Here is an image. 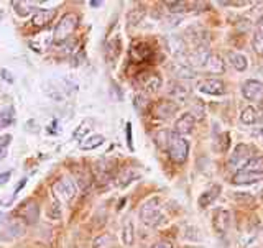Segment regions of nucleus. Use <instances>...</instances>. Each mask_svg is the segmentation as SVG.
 Returning a JSON list of instances; mask_svg holds the SVG:
<instances>
[{
    "label": "nucleus",
    "mask_w": 263,
    "mask_h": 248,
    "mask_svg": "<svg viewBox=\"0 0 263 248\" xmlns=\"http://www.w3.org/2000/svg\"><path fill=\"white\" fill-rule=\"evenodd\" d=\"M56 15L54 8H43V10H38L31 18L33 27H46L48 23H51Z\"/></svg>",
    "instance_id": "f3484780"
},
{
    "label": "nucleus",
    "mask_w": 263,
    "mask_h": 248,
    "mask_svg": "<svg viewBox=\"0 0 263 248\" xmlns=\"http://www.w3.org/2000/svg\"><path fill=\"white\" fill-rule=\"evenodd\" d=\"M194 125H196L194 115L186 112V113H183V115H181V117L175 122V133L179 135V137L189 135V133H193Z\"/></svg>",
    "instance_id": "4468645a"
},
{
    "label": "nucleus",
    "mask_w": 263,
    "mask_h": 248,
    "mask_svg": "<svg viewBox=\"0 0 263 248\" xmlns=\"http://www.w3.org/2000/svg\"><path fill=\"white\" fill-rule=\"evenodd\" d=\"M252 48L258 56H263V35H260L258 31H255V35L252 38Z\"/></svg>",
    "instance_id": "cd10ccee"
},
{
    "label": "nucleus",
    "mask_w": 263,
    "mask_h": 248,
    "mask_svg": "<svg viewBox=\"0 0 263 248\" xmlns=\"http://www.w3.org/2000/svg\"><path fill=\"white\" fill-rule=\"evenodd\" d=\"M229 61H230V64H232V68L237 69L238 72H243V71H247V68H249V60H247V56L242 53L230 51Z\"/></svg>",
    "instance_id": "4be33fe9"
},
{
    "label": "nucleus",
    "mask_w": 263,
    "mask_h": 248,
    "mask_svg": "<svg viewBox=\"0 0 263 248\" xmlns=\"http://www.w3.org/2000/svg\"><path fill=\"white\" fill-rule=\"evenodd\" d=\"M53 41H54L53 33L41 31V33H38V35H35L30 40V46L35 49V51H38V53H45V51H48V49H49V46H51Z\"/></svg>",
    "instance_id": "2eb2a0df"
},
{
    "label": "nucleus",
    "mask_w": 263,
    "mask_h": 248,
    "mask_svg": "<svg viewBox=\"0 0 263 248\" xmlns=\"http://www.w3.org/2000/svg\"><path fill=\"white\" fill-rule=\"evenodd\" d=\"M8 179H10V171H7V173H4V175H0V184L8 183Z\"/></svg>",
    "instance_id": "f704fd0d"
},
{
    "label": "nucleus",
    "mask_w": 263,
    "mask_h": 248,
    "mask_svg": "<svg viewBox=\"0 0 263 248\" xmlns=\"http://www.w3.org/2000/svg\"><path fill=\"white\" fill-rule=\"evenodd\" d=\"M263 94V84L257 79H247L242 84V96L247 101H257Z\"/></svg>",
    "instance_id": "ddd939ff"
},
{
    "label": "nucleus",
    "mask_w": 263,
    "mask_h": 248,
    "mask_svg": "<svg viewBox=\"0 0 263 248\" xmlns=\"http://www.w3.org/2000/svg\"><path fill=\"white\" fill-rule=\"evenodd\" d=\"M166 48L170 54L175 58L176 61H183V63H187V45L184 38H181L178 35H171L166 38Z\"/></svg>",
    "instance_id": "423d86ee"
},
{
    "label": "nucleus",
    "mask_w": 263,
    "mask_h": 248,
    "mask_svg": "<svg viewBox=\"0 0 263 248\" xmlns=\"http://www.w3.org/2000/svg\"><path fill=\"white\" fill-rule=\"evenodd\" d=\"M0 248H2V246H0Z\"/></svg>",
    "instance_id": "e433bc0d"
},
{
    "label": "nucleus",
    "mask_w": 263,
    "mask_h": 248,
    "mask_svg": "<svg viewBox=\"0 0 263 248\" xmlns=\"http://www.w3.org/2000/svg\"><path fill=\"white\" fill-rule=\"evenodd\" d=\"M253 156H255V153L249 145H237L227 161V168L230 171H234V175H235V173L242 171L247 164H249V161L253 158Z\"/></svg>",
    "instance_id": "7ed1b4c3"
},
{
    "label": "nucleus",
    "mask_w": 263,
    "mask_h": 248,
    "mask_svg": "<svg viewBox=\"0 0 263 248\" xmlns=\"http://www.w3.org/2000/svg\"><path fill=\"white\" fill-rule=\"evenodd\" d=\"M178 112V104L173 101H160L155 105V115L160 119H170Z\"/></svg>",
    "instance_id": "dca6fc26"
},
{
    "label": "nucleus",
    "mask_w": 263,
    "mask_h": 248,
    "mask_svg": "<svg viewBox=\"0 0 263 248\" xmlns=\"http://www.w3.org/2000/svg\"><path fill=\"white\" fill-rule=\"evenodd\" d=\"M78 23H79V18H78L76 13L69 12V13L63 15L61 20L58 22L54 31H53V36H54L56 43H63L64 40H68L74 33V30L78 28Z\"/></svg>",
    "instance_id": "f03ea898"
},
{
    "label": "nucleus",
    "mask_w": 263,
    "mask_h": 248,
    "mask_svg": "<svg viewBox=\"0 0 263 248\" xmlns=\"http://www.w3.org/2000/svg\"><path fill=\"white\" fill-rule=\"evenodd\" d=\"M140 84H142L143 90H146V92H156V90L161 87V78L155 72L142 74V78H140Z\"/></svg>",
    "instance_id": "a211bd4d"
},
{
    "label": "nucleus",
    "mask_w": 263,
    "mask_h": 248,
    "mask_svg": "<svg viewBox=\"0 0 263 248\" xmlns=\"http://www.w3.org/2000/svg\"><path fill=\"white\" fill-rule=\"evenodd\" d=\"M152 248H173V245L170 242H158V243H155Z\"/></svg>",
    "instance_id": "72a5a7b5"
},
{
    "label": "nucleus",
    "mask_w": 263,
    "mask_h": 248,
    "mask_svg": "<svg viewBox=\"0 0 263 248\" xmlns=\"http://www.w3.org/2000/svg\"><path fill=\"white\" fill-rule=\"evenodd\" d=\"M257 31L260 33V35H263V15L258 18V22H257Z\"/></svg>",
    "instance_id": "c9c22d12"
},
{
    "label": "nucleus",
    "mask_w": 263,
    "mask_h": 248,
    "mask_svg": "<svg viewBox=\"0 0 263 248\" xmlns=\"http://www.w3.org/2000/svg\"><path fill=\"white\" fill-rule=\"evenodd\" d=\"M15 214H16V217L25 220L27 224H35V222L38 220V216H40V207L33 199H28L20 205L18 211H16Z\"/></svg>",
    "instance_id": "0eeeda50"
},
{
    "label": "nucleus",
    "mask_w": 263,
    "mask_h": 248,
    "mask_svg": "<svg viewBox=\"0 0 263 248\" xmlns=\"http://www.w3.org/2000/svg\"><path fill=\"white\" fill-rule=\"evenodd\" d=\"M140 220L148 227H160L166 222V217H164V212H163L158 197L148 199L142 207H140Z\"/></svg>",
    "instance_id": "f257e3e1"
},
{
    "label": "nucleus",
    "mask_w": 263,
    "mask_h": 248,
    "mask_svg": "<svg viewBox=\"0 0 263 248\" xmlns=\"http://www.w3.org/2000/svg\"><path fill=\"white\" fill-rule=\"evenodd\" d=\"M114 246H115V237L112 234H101L92 242V248H114Z\"/></svg>",
    "instance_id": "a878e982"
},
{
    "label": "nucleus",
    "mask_w": 263,
    "mask_h": 248,
    "mask_svg": "<svg viewBox=\"0 0 263 248\" xmlns=\"http://www.w3.org/2000/svg\"><path fill=\"white\" fill-rule=\"evenodd\" d=\"M104 142H105V138L101 133H92V135H89V137L81 140L79 148H81V150H84V151H90V150H96V148L104 145Z\"/></svg>",
    "instance_id": "412c9836"
},
{
    "label": "nucleus",
    "mask_w": 263,
    "mask_h": 248,
    "mask_svg": "<svg viewBox=\"0 0 263 248\" xmlns=\"http://www.w3.org/2000/svg\"><path fill=\"white\" fill-rule=\"evenodd\" d=\"M204 68L208 72H212V74H222L226 71V63L224 60L219 56V54H214L211 53L209 58H208V61H205L204 64Z\"/></svg>",
    "instance_id": "aec40b11"
},
{
    "label": "nucleus",
    "mask_w": 263,
    "mask_h": 248,
    "mask_svg": "<svg viewBox=\"0 0 263 248\" xmlns=\"http://www.w3.org/2000/svg\"><path fill=\"white\" fill-rule=\"evenodd\" d=\"M53 193L60 201L69 202L76 197L78 187H76V183H74L71 178H61L60 181H56V183L53 184Z\"/></svg>",
    "instance_id": "39448f33"
},
{
    "label": "nucleus",
    "mask_w": 263,
    "mask_h": 248,
    "mask_svg": "<svg viewBox=\"0 0 263 248\" xmlns=\"http://www.w3.org/2000/svg\"><path fill=\"white\" fill-rule=\"evenodd\" d=\"M191 94V89L183 81H171L168 84V96L176 102H184Z\"/></svg>",
    "instance_id": "9b49d317"
},
{
    "label": "nucleus",
    "mask_w": 263,
    "mask_h": 248,
    "mask_svg": "<svg viewBox=\"0 0 263 248\" xmlns=\"http://www.w3.org/2000/svg\"><path fill=\"white\" fill-rule=\"evenodd\" d=\"M10 142H12V135H2L0 137V160H4L7 156V151H8V146H10Z\"/></svg>",
    "instance_id": "c85d7f7f"
},
{
    "label": "nucleus",
    "mask_w": 263,
    "mask_h": 248,
    "mask_svg": "<svg viewBox=\"0 0 263 248\" xmlns=\"http://www.w3.org/2000/svg\"><path fill=\"white\" fill-rule=\"evenodd\" d=\"M212 225L217 234L224 235L230 227V212L227 209H216L212 214Z\"/></svg>",
    "instance_id": "9d476101"
},
{
    "label": "nucleus",
    "mask_w": 263,
    "mask_h": 248,
    "mask_svg": "<svg viewBox=\"0 0 263 248\" xmlns=\"http://www.w3.org/2000/svg\"><path fill=\"white\" fill-rule=\"evenodd\" d=\"M134 240H135V228H134V224L128 220L125 222V225L122 228V242L127 246H132L134 245Z\"/></svg>",
    "instance_id": "bb28decb"
},
{
    "label": "nucleus",
    "mask_w": 263,
    "mask_h": 248,
    "mask_svg": "<svg viewBox=\"0 0 263 248\" xmlns=\"http://www.w3.org/2000/svg\"><path fill=\"white\" fill-rule=\"evenodd\" d=\"M170 137H171V131L170 130H161L160 133L156 135V142H158V145L161 148H164V150H166L168 143H170Z\"/></svg>",
    "instance_id": "7c9ffc66"
},
{
    "label": "nucleus",
    "mask_w": 263,
    "mask_h": 248,
    "mask_svg": "<svg viewBox=\"0 0 263 248\" xmlns=\"http://www.w3.org/2000/svg\"><path fill=\"white\" fill-rule=\"evenodd\" d=\"M170 71L173 76L176 78V81H187V79L196 78V69L189 63L175 61L170 64Z\"/></svg>",
    "instance_id": "1a4fd4ad"
},
{
    "label": "nucleus",
    "mask_w": 263,
    "mask_h": 248,
    "mask_svg": "<svg viewBox=\"0 0 263 248\" xmlns=\"http://www.w3.org/2000/svg\"><path fill=\"white\" fill-rule=\"evenodd\" d=\"M15 13L20 16H28V15H35L38 12L36 2H13Z\"/></svg>",
    "instance_id": "b1692460"
},
{
    "label": "nucleus",
    "mask_w": 263,
    "mask_h": 248,
    "mask_svg": "<svg viewBox=\"0 0 263 248\" xmlns=\"http://www.w3.org/2000/svg\"><path fill=\"white\" fill-rule=\"evenodd\" d=\"M240 122L243 125H255L258 122V112L255 110V107H245L240 112Z\"/></svg>",
    "instance_id": "393cba45"
},
{
    "label": "nucleus",
    "mask_w": 263,
    "mask_h": 248,
    "mask_svg": "<svg viewBox=\"0 0 263 248\" xmlns=\"http://www.w3.org/2000/svg\"><path fill=\"white\" fill-rule=\"evenodd\" d=\"M240 196H242V193H235V199L238 201V199H240ZM242 201H243V202H249V204H252V202H253V197H252L249 193H245V197H243Z\"/></svg>",
    "instance_id": "2f4dec72"
},
{
    "label": "nucleus",
    "mask_w": 263,
    "mask_h": 248,
    "mask_svg": "<svg viewBox=\"0 0 263 248\" xmlns=\"http://www.w3.org/2000/svg\"><path fill=\"white\" fill-rule=\"evenodd\" d=\"M166 150H168L170 158L175 163H184L187 160V155H189V143L184 137H179L173 131L171 137H170V143H168Z\"/></svg>",
    "instance_id": "20e7f679"
},
{
    "label": "nucleus",
    "mask_w": 263,
    "mask_h": 248,
    "mask_svg": "<svg viewBox=\"0 0 263 248\" xmlns=\"http://www.w3.org/2000/svg\"><path fill=\"white\" fill-rule=\"evenodd\" d=\"M15 120L13 105H0V128H7Z\"/></svg>",
    "instance_id": "5701e85b"
},
{
    "label": "nucleus",
    "mask_w": 263,
    "mask_h": 248,
    "mask_svg": "<svg viewBox=\"0 0 263 248\" xmlns=\"http://www.w3.org/2000/svg\"><path fill=\"white\" fill-rule=\"evenodd\" d=\"M261 179H263V173L242 169V171L235 173L230 183L235 184V186H250V184H257L258 181H261Z\"/></svg>",
    "instance_id": "6e6552de"
},
{
    "label": "nucleus",
    "mask_w": 263,
    "mask_h": 248,
    "mask_svg": "<svg viewBox=\"0 0 263 248\" xmlns=\"http://www.w3.org/2000/svg\"><path fill=\"white\" fill-rule=\"evenodd\" d=\"M87 131H89V128L86 127V125H81L76 131H74V137H76V138H79L81 137V133L82 135H84V133H87Z\"/></svg>",
    "instance_id": "473e14b6"
},
{
    "label": "nucleus",
    "mask_w": 263,
    "mask_h": 248,
    "mask_svg": "<svg viewBox=\"0 0 263 248\" xmlns=\"http://www.w3.org/2000/svg\"><path fill=\"white\" fill-rule=\"evenodd\" d=\"M23 232H25V227L20 224V220L12 222V224L8 225V228H7V234H12V238H13V237H20V235H23Z\"/></svg>",
    "instance_id": "c756f323"
},
{
    "label": "nucleus",
    "mask_w": 263,
    "mask_h": 248,
    "mask_svg": "<svg viewBox=\"0 0 263 248\" xmlns=\"http://www.w3.org/2000/svg\"><path fill=\"white\" fill-rule=\"evenodd\" d=\"M197 89H199L202 94H209V96L226 94V84H224V81H220V79H204L199 82Z\"/></svg>",
    "instance_id": "f8f14e48"
},
{
    "label": "nucleus",
    "mask_w": 263,
    "mask_h": 248,
    "mask_svg": "<svg viewBox=\"0 0 263 248\" xmlns=\"http://www.w3.org/2000/svg\"><path fill=\"white\" fill-rule=\"evenodd\" d=\"M219 194H220V186H217V184L211 186L209 189H205V191L199 196V199H197V205H199L201 209L209 207V205L219 197Z\"/></svg>",
    "instance_id": "6ab92c4d"
}]
</instances>
